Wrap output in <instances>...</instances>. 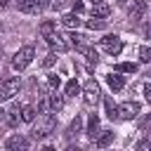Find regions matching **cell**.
Returning a JSON list of instances; mask_svg holds the SVG:
<instances>
[{
    "label": "cell",
    "mask_w": 151,
    "mask_h": 151,
    "mask_svg": "<svg viewBox=\"0 0 151 151\" xmlns=\"http://www.w3.org/2000/svg\"><path fill=\"white\" fill-rule=\"evenodd\" d=\"M33 57H35V47H33V45H24L21 50L14 52V57H12V68H14V71H24V68L33 61Z\"/></svg>",
    "instance_id": "obj_2"
},
{
    "label": "cell",
    "mask_w": 151,
    "mask_h": 151,
    "mask_svg": "<svg viewBox=\"0 0 151 151\" xmlns=\"http://www.w3.org/2000/svg\"><path fill=\"white\" fill-rule=\"evenodd\" d=\"M54 127H57V118H54L52 113H42V116L38 118L35 127H33V139H45L47 134L54 132Z\"/></svg>",
    "instance_id": "obj_1"
},
{
    "label": "cell",
    "mask_w": 151,
    "mask_h": 151,
    "mask_svg": "<svg viewBox=\"0 0 151 151\" xmlns=\"http://www.w3.org/2000/svg\"><path fill=\"white\" fill-rule=\"evenodd\" d=\"M104 106H106V116H109L111 120H118V106H116L111 99H106V101H104Z\"/></svg>",
    "instance_id": "obj_21"
},
{
    "label": "cell",
    "mask_w": 151,
    "mask_h": 151,
    "mask_svg": "<svg viewBox=\"0 0 151 151\" xmlns=\"http://www.w3.org/2000/svg\"><path fill=\"white\" fill-rule=\"evenodd\" d=\"M19 90H21V80L19 78H5L2 83H0V101H5V99H12L14 94H19Z\"/></svg>",
    "instance_id": "obj_3"
},
{
    "label": "cell",
    "mask_w": 151,
    "mask_h": 151,
    "mask_svg": "<svg viewBox=\"0 0 151 151\" xmlns=\"http://www.w3.org/2000/svg\"><path fill=\"white\" fill-rule=\"evenodd\" d=\"M26 149H28V139L21 134H12L5 142V151H26Z\"/></svg>",
    "instance_id": "obj_9"
},
{
    "label": "cell",
    "mask_w": 151,
    "mask_h": 151,
    "mask_svg": "<svg viewBox=\"0 0 151 151\" xmlns=\"http://www.w3.org/2000/svg\"><path fill=\"white\" fill-rule=\"evenodd\" d=\"M144 97H146V101H151V83L144 85Z\"/></svg>",
    "instance_id": "obj_32"
},
{
    "label": "cell",
    "mask_w": 151,
    "mask_h": 151,
    "mask_svg": "<svg viewBox=\"0 0 151 151\" xmlns=\"http://www.w3.org/2000/svg\"><path fill=\"white\" fill-rule=\"evenodd\" d=\"M47 7H52L50 0H19V9L26 12V14H38Z\"/></svg>",
    "instance_id": "obj_5"
},
{
    "label": "cell",
    "mask_w": 151,
    "mask_h": 151,
    "mask_svg": "<svg viewBox=\"0 0 151 151\" xmlns=\"http://www.w3.org/2000/svg\"><path fill=\"white\" fill-rule=\"evenodd\" d=\"M99 45H101V50H104V52H109V54H113V57H116V54H120V50H123V40H120L118 35H111V33H109V35H104Z\"/></svg>",
    "instance_id": "obj_6"
},
{
    "label": "cell",
    "mask_w": 151,
    "mask_h": 151,
    "mask_svg": "<svg viewBox=\"0 0 151 151\" xmlns=\"http://www.w3.org/2000/svg\"><path fill=\"white\" fill-rule=\"evenodd\" d=\"M116 68H118V71H125V73H134V71H137V64H130V61H125V64H118Z\"/></svg>",
    "instance_id": "obj_26"
},
{
    "label": "cell",
    "mask_w": 151,
    "mask_h": 151,
    "mask_svg": "<svg viewBox=\"0 0 151 151\" xmlns=\"http://www.w3.org/2000/svg\"><path fill=\"white\" fill-rule=\"evenodd\" d=\"M104 26H106V21L99 19V17H92V19L87 21V28H92V31H99V28H104Z\"/></svg>",
    "instance_id": "obj_22"
},
{
    "label": "cell",
    "mask_w": 151,
    "mask_h": 151,
    "mask_svg": "<svg viewBox=\"0 0 151 151\" xmlns=\"http://www.w3.org/2000/svg\"><path fill=\"white\" fill-rule=\"evenodd\" d=\"M33 118H35V109L31 104H21V120L24 123H33Z\"/></svg>",
    "instance_id": "obj_18"
},
{
    "label": "cell",
    "mask_w": 151,
    "mask_h": 151,
    "mask_svg": "<svg viewBox=\"0 0 151 151\" xmlns=\"http://www.w3.org/2000/svg\"><path fill=\"white\" fill-rule=\"evenodd\" d=\"M73 12H76V14H80V12H83V2H80V0H76V2H73Z\"/></svg>",
    "instance_id": "obj_33"
},
{
    "label": "cell",
    "mask_w": 151,
    "mask_h": 151,
    "mask_svg": "<svg viewBox=\"0 0 151 151\" xmlns=\"http://www.w3.org/2000/svg\"><path fill=\"white\" fill-rule=\"evenodd\" d=\"M66 151H80L78 146H66Z\"/></svg>",
    "instance_id": "obj_35"
},
{
    "label": "cell",
    "mask_w": 151,
    "mask_h": 151,
    "mask_svg": "<svg viewBox=\"0 0 151 151\" xmlns=\"http://www.w3.org/2000/svg\"><path fill=\"white\" fill-rule=\"evenodd\" d=\"M78 92H80V85H78L76 80H68V83H66V94H68V97H76Z\"/></svg>",
    "instance_id": "obj_24"
},
{
    "label": "cell",
    "mask_w": 151,
    "mask_h": 151,
    "mask_svg": "<svg viewBox=\"0 0 151 151\" xmlns=\"http://www.w3.org/2000/svg\"><path fill=\"white\" fill-rule=\"evenodd\" d=\"M47 42H50V47L52 50H57V52H66V50H71L73 45H71V40H66V35H61V33H52L50 38H45Z\"/></svg>",
    "instance_id": "obj_7"
},
{
    "label": "cell",
    "mask_w": 151,
    "mask_h": 151,
    "mask_svg": "<svg viewBox=\"0 0 151 151\" xmlns=\"http://www.w3.org/2000/svg\"><path fill=\"white\" fill-rule=\"evenodd\" d=\"M54 61H57V54H47V57L42 59V66H45V68H50Z\"/></svg>",
    "instance_id": "obj_29"
},
{
    "label": "cell",
    "mask_w": 151,
    "mask_h": 151,
    "mask_svg": "<svg viewBox=\"0 0 151 151\" xmlns=\"http://www.w3.org/2000/svg\"><path fill=\"white\" fill-rule=\"evenodd\" d=\"M38 31H40V35H42V38H50V35L57 31V21L47 19V21H42V24H40V28H38Z\"/></svg>",
    "instance_id": "obj_15"
},
{
    "label": "cell",
    "mask_w": 151,
    "mask_h": 151,
    "mask_svg": "<svg viewBox=\"0 0 151 151\" xmlns=\"http://www.w3.org/2000/svg\"><path fill=\"white\" fill-rule=\"evenodd\" d=\"M106 83H109V87H111L113 92H118V90H123V85H125V80H123V76H116V73H109V76H106Z\"/></svg>",
    "instance_id": "obj_14"
},
{
    "label": "cell",
    "mask_w": 151,
    "mask_h": 151,
    "mask_svg": "<svg viewBox=\"0 0 151 151\" xmlns=\"http://www.w3.org/2000/svg\"><path fill=\"white\" fill-rule=\"evenodd\" d=\"M144 12H146V0H132V7L127 12V17H130L132 24H137V21H142Z\"/></svg>",
    "instance_id": "obj_10"
},
{
    "label": "cell",
    "mask_w": 151,
    "mask_h": 151,
    "mask_svg": "<svg viewBox=\"0 0 151 151\" xmlns=\"http://www.w3.org/2000/svg\"><path fill=\"white\" fill-rule=\"evenodd\" d=\"M0 52H2V47H0Z\"/></svg>",
    "instance_id": "obj_39"
},
{
    "label": "cell",
    "mask_w": 151,
    "mask_h": 151,
    "mask_svg": "<svg viewBox=\"0 0 151 151\" xmlns=\"http://www.w3.org/2000/svg\"><path fill=\"white\" fill-rule=\"evenodd\" d=\"M92 2V17H99V19H104V17H109V12H111V7L104 2V0H90Z\"/></svg>",
    "instance_id": "obj_11"
},
{
    "label": "cell",
    "mask_w": 151,
    "mask_h": 151,
    "mask_svg": "<svg viewBox=\"0 0 151 151\" xmlns=\"http://www.w3.org/2000/svg\"><path fill=\"white\" fill-rule=\"evenodd\" d=\"M99 97H101V92H99V85H97V80H87L85 83V87H83V101H85V106H94L97 101H99Z\"/></svg>",
    "instance_id": "obj_4"
},
{
    "label": "cell",
    "mask_w": 151,
    "mask_h": 151,
    "mask_svg": "<svg viewBox=\"0 0 151 151\" xmlns=\"http://www.w3.org/2000/svg\"><path fill=\"white\" fill-rule=\"evenodd\" d=\"M47 104H50V109H52V111H61V109H64V99H61L57 92H52V94H50Z\"/></svg>",
    "instance_id": "obj_19"
},
{
    "label": "cell",
    "mask_w": 151,
    "mask_h": 151,
    "mask_svg": "<svg viewBox=\"0 0 151 151\" xmlns=\"http://www.w3.org/2000/svg\"><path fill=\"white\" fill-rule=\"evenodd\" d=\"M59 83H61L59 76H47V85H50V87H59Z\"/></svg>",
    "instance_id": "obj_31"
},
{
    "label": "cell",
    "mask_w": 151,
    "mask_h": 151,
    "mask_svg": "<svg viewBox=\"0 0 151 151\" xmlns=\"http://www.w3.org/2000/svg\"><path fill=\"white\" fill-rule=\"evenodd\" d=\"M42 151H57V149H54V146H45Z\"/></svg>",
    "instance_id": "obj_36"
},
{
    "label": "cell",
    "mask_w": 151,
    "mask_h": 151,
    "mask_svg": "<svg viewBox=\"0 0 151 151\" xmlns=\"http://www.w3.org/2000/svg\"><path fill=\"white\" fill-rule=\"evenodd\" d=\"M134 151H151V139H142V142H137Z\"/></svg>",
    "instance_id": "obj_27"
},
{
    "label": "cell",
    "mask_w": 151,
    "mask_h": 151,
    "mask_svg": "<svg viewBox=\"0 0 151 151\" xmlns=\"http://www.w3.org/2000/svg\"><path fill=\"white\" fill-rule=\"evenodd\" d=\"M139 113V101H125L118 106V118L120 120H132Z\"/></svg>",
    "instance_id": "obj_8"
},
{
    "label": "cell",
    "mask_w": 151,
    "mask_h": 151,
    "mask_svg": "<svg viewBox=\"0 0 151 151\" xmlns=\"http://www.w3.org/2000/svg\"><path fill=\"white\" fill-rule=\"evenodd\" d=\"M87 134H90L92 139L99 134V116H97V113H92L90 120H87Z\"/></svg>",
    "instance_id": "obj_16"
},
{
    "label": "cell",
    "mask_w": 151,
    "mask_h": 151,
    "mask_svg": "<svg viewBox=\"0 0 151 151\" xmlns=\"http://www.w3.org/2000/svg\"><path fill=\"white\" fill-rule=\"evenodd\" d=\"M80 127H83V118H80V116H76V118L71 120L68 130H66V137H73V134H78V132H80Z\"/></svg>",
    "instance_id": "obj_20"
},
{
    "label": "cell",
    "mask_w": 151,
    "mask_h": 151,
    "mask_svg": "<svg viewBox=\"0 0 151 151\" xmlns=\"http://www.w3.org/2000/svg\"><path fill=\"white\" fill-rule=\"evenodd\" d=\"M5 127H7V113H5V109H0V134Z\"/></svg>",
    "instance_id": "obj_30"
},
{
    "label": "cell",
    "mask_w": 151,
    "mask_h": 151,
    "mask_svg": "<svg viewBox=\"0 0 151 151\" xmlns=\"http://www.w3.org/2000/svg\"><path fill=\"white\" fill-rule=\"evenodd\" d=\"M139 127H142V132H149V130H151V113H149V116L139 123Z\"/></svg>",
    "instance_id": "obj_28"
},
{
    "label": "cell",
    "mask_w": 151,
    "mask_h": 151,
    "mask_svg": "<svg viewBox=\"0 0 151 151\" xmlns=\"http://www.w3.org/2000/svg\"><path fill=\"white\" fill-rule=\"evenodd\" d=\"M83 54H85L87 64H97V61H99V57H97V52H94L92 47H85V50H83Z\"/></svg>",
    "instance_id": "obj_23"
},
{
    "label": "cell",
    "mask_w": 151,
    "mask_h": 151,
    "mask_svg": "<svg viewBox=\"0 0 151 151\" xmlns=\"http://www.w3.org/2000/svg\"><path fill=\"white\" fill-rule=\"evenodd\" d=\"M113 137H116L113 130H104V134H97V146H99V149H106V146L113 142Z\"/></svg>",
    "instance_id": "obj_17"
},
{
    "label": "cell",
    "mask_w": 151,
    "mask_h": 151,
    "mask_svg": "<svg viewBox=\"0 0 151 151\" xmlns=\"http://www.w3.org/2000/svg\"><path fill=\"white\" fill-rule=\"evenodd\" d=\"M139 59H142L144 64H149V61H151V47L142 45V47H139Z\"/></svg>",
    "instance_id": "obj_25"
},
{
    "label": "cell",
    "mask_w": 151,
    "mask_h": 151,
    "mask_svg": "<svg viewBox=\"0 0 151 151\" xmlns=\"http://www.w3.org/2000/svg\"><path fill=\"white\" fill-rule=\"evenodd\" d=\"M0 7H7V0H0Z\"/></svg>",
    "instance_id": "obj_37"
},
{
    "label": "cell",
    "mask_w": 151,
    "mask_h": 151,
    "mask_svg": "<svg viewBox=\"0 0 151 151\" xmlns=\"http://www.w3.org/2000/svg\"><path fill=\"white\" fill-rule=\"evenodd\" d=\"M144 35H146V38H151V21L144 26Z\"/></svg>",
    "instance_id": "obj_34"
},
{
    "label": "cell",
    "mask_w": 151,
    "mask_h": 151,
    "mask_svg": "<svg viewBox=\"0 0 151 151\" xmlns=\"http://www.w3.org/2000/svg\"><path fill=\"white\" fill-rule=\"evenodd\" d=\"M83 21H80V17L76 14V12H68V14H64L61 17V26L64 28H78Z\"/></svg>",
    "instance_id": "obj_13"
},
{
    "label": "cell",
    "mask_w": 151,
    "mask_h": 151,
    "mask_svg": "<svg viewBox=\"0 0 151 151\" xmlns=\"http://www.w3.org/2000/svg\"><path fill=\"white\" fill-rule=\"evenodd\" d=\"M125 2H127V0H118V5H125Z\"/></svg>",
    "instance_id": "obj_38"
},
{
    "label": "cell",
    "mask_w": 151,
    "mask_h": 151,
    "mask_svg": "<svg viewBox=\"0 0 151 151\" xmlns=\"http://www.w3.org/2000/svg\"><path fill=\"white\" fill-rule=\"evenodd\" d=\"M5 113H7V127H17V125H19V118H21V116H19V113H21V104H14V106H12L9 111H5Z\"/></svg>",
    "instance_id": "obj_12"
}]
</instances>
